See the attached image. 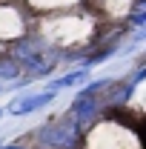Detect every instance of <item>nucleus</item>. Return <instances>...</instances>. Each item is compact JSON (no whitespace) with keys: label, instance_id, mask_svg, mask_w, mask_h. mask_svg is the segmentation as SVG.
Listing matches in <instances>:
<instances>
[{"label":"nucleus","instance_id":"nucleus-1","mask_svg":"<svg viewBox=\"0 0 146 149\" xmlns=\"http://www.w3.org/2000/svg\"><path fill=\"white\" fill-rule=\"evenodd\" d=\"M37 141L49 149H74L83 141V129L72 120V115H60L55 120H49L46 126L37 129Z\"/></svg>","mask_w":146,"mask_h":149},{"label":"nucleus","instance_id":"nucleus-2","mask_svg":"<svg viewBox=\"0 0 146 149\" xmlns=\"http://www.w3.org/2000/svg\"><path fill=\"white\" fill-rule=\"evenodd\" d=\"M32 32V15L20 6V0H0V40L9 46L12 40Z\"/></svg>","mask_w":146,"mask_h":149},{"label":"nucleus","instance_id":"nucleus-3","mask_svg":"<svg viewBox=\"0 0 146 149\" xmlns=\"http://www.w3.org/2000/svg\"><path fill=\"white\" fill-rule=\"evenodd\" d=\"M69 115H72L74 123L86 132L92 123L100 120V115H103V100H100V95H97V97H74L72 106H69Z\"/></svg>","mask_w":146,"mask_h":149},{"label":"nucleus","instance_id":"nucleus-4","mask_svg":"<svg viewBox=\"0 0 146 149\" xmlns=\"http://www.w3.org/2000/svg\"><path fill=\"white\" fill-rule=\"evenodd\" d=\"M20 6H23L32 17H46V15H57V12L83 9L86 0H20Z\"/></svg>","mask_w":146,"mask_h":149},{"label":"nucleus","instance_id":"nucleus-5","mask_svg":"<svg viewBox=\"0 0 146 149\" xmlns=\"http://www.w3.org/2000/svg\"><path fill=\"white\" fill-rule=\"evenodd\" d=\"M55 97H57V92H52V89H46V92H37V95H20V97H15V100L6 106V112H9V115H17V118H23V115H32V112L43 109V106H49Z\"/></svg>","mask_w":146,"mask_h":149},{"label":"nucleus","instance_id":"nucleus-6","mask_svg":"<svg viewBox=\"0 0 146 149\" xmlns=\"http://www.w3.org/2000/svg\"><path fill=\"white\" fill-rule=\"evenodd\" d=\"M89 77V69H74V72H63L60 77H55V80H49V86L46 89H52V92H60V89H72V86H80L83 80Z\"/></svg>","mask_w":146,"mask_h":149},{"label":"nucleus","instance_id":"nucleus-7","mask_svg":"<svg viewBox=\"0 0 146 149\" xmlns=\"http://www.w3.org/2000/svg\"><path fill=\"white\" fill-rule=\"evenodd\" d=\"M17 77H23L20 63L15 57H9V52H3V55H0V80H12V83H15Z\"/></svg>","mask_w":146,"mask_h":149},{"label":"nucleus","instance_id":"nucleus-8","mask_svg":"<svg viewBox=\"0 0 146 149\" xmlns=\"http://www.w3.org/2000/svg\"><path fill=\"white\" fill-rule=\"evenodd\" d=\"M123 23H126V29H146V9H132L126 17H123Z\"/></svg>","mask_w":146,"mask_h":149},{"label":"nucleus","instance_id":"nucleus-9","mask_svg":"<svg viewBox=\"0 0 146 149\" xmlns=\"http://www.w3.org/2000/svg\"><path fill=\"white\" fill-rule=\"evenodd\" d=\"M0 92H6V86H3V83H0Z\"/></svg>","mask_w":146,"mask_h":149},{"label":"nucleus","instance_id":"nucleus-10","mask_svg":"<svg viewBox=\"0 0 146 149\" xmlns=\"http://www.w3.org/2000/svg\"><path fill=\"white\" fill-rule=\"evenodd\" d=\"M3 112H6V109H0V118H3Z\"/></svg>","mask_w":146,"mask_h":149}]
</instances>
